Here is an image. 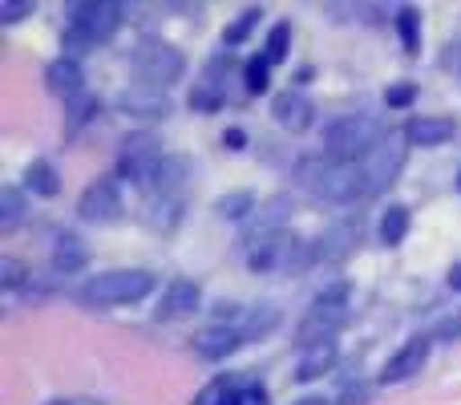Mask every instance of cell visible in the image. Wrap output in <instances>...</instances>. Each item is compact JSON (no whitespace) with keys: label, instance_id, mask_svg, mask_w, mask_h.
Wrapping results in <instances>:
<instances>
[{"label":"cell","instance_id":"1","mask_svg":"<svg viewBox=\"0 0 461 405\" xmlns=\"http://www.w3.org/2000/svg\"><path fill=\"white\" fill-rule=\"evenodd\" d=\"M295 179H300V187H308V191L324 203H352V199H365L368 195L360 162H336V159H328V154L303 159Z\"/></svg>","mask_w":461,"mask_h":405},{"label":"cell","instance_id":"2","mask_svg":"<svg viewBox=\"0 0 461 405\" xmlns=\"http://www.w3.org/2000/svg\"><path fill=\"white\" fill-rule=\"evenodd\" d=\"M384 138L381 122L368 114H344L324 130V154L336 162H360Z\"/></svg>","mask_w":461,"mask_h":405},{"label":"cell","instance_id":"3","mask_svg":"<svg viewBox=\"0 0 461 405\" xmlns=\"http://www.w3.org/2000/svg\"><path fill=\"white\" fill-rule=\"evenodd\" d=\"M154 292V276L142 268H118V272H102L94 276L86 288L77 292L81 304H94V308H110V304H134L142 296Z\"/></svg>","mask_w":461,"mask_h":405},{"label":"cell","instance_id":"4","mask_svg":"<svg viewBox=\"0 0 461 405\" xmlns=\"http://www.w3.org/2000/svg\"><path fill=\"white\" fill-rule=\"evenodd\" d=\"M122 24V8L105 5V0H89V5H73L69 8V29H65V45L69 49H94L118 32Z\"/></svg>","mask_w":461,"mask_h":405},{"label":"cell","instance_id":"5","mask_svg":"<svg viewBox=\"0 0 461 405\" xmlns=\"http://www.w3.org/2000/svg\"><path fill=\"white\" fill-rule=\"evenodd\" d=\"M348 320V284H332L316 296V304L308 308L300 325V345H320V341H336V333Z\"/></svg>","mask_w":461,"mask_h":405},{"label":"cell","instance_id":"6","mask_svg":"<svg viewBox=\"0 0 461 405\" xmlns=\"http://www.w3.org/2000/svg\"><path fill=\"white\" fill-rule=\"evenodd\" d=\"M312 260H316V247L295 239V235H287V231H279V235H271V239H263V244L251 247L255 272H303Z\"/></svg>","mask_w":461,"mask_h":405},{"label":"cell","instance_id":"7","mask_svg":"<svg viewBox=\"0 0 461 405\" xmlns=\"http://www.w3.org/2000/svg\"><path fill=\"white\" fill-rule=\"evenodd\" d=\"M134 73L142 78V86L167 89L186 73V57L167 41H146L134 49Z\"/></svg>","mask_w":461,"mask_h":405},{"label":"cell","instance_id":"8","mask_svg":"<svg viewBox=\"0 0 461 405\" xmlns=\"http://www.w3.org/2000/svg\"><path fill=\"white\" fill-rule=\"evenodd\" d=\"M405 143L401 138H393V134H384L381 143L373 146V151L360 159V170H365V183H368V195H376V191H384L389 183H397V175H401V167H405Z\"/></svg>","mask_w":461,"mask_h":405},{"label":"cell","instance_id":"9","mask_svg":"<svg viewBox=\"0 0 461 405\" xmlns=\"http://www.w3.org/2000/svg\"><path fill=\"white\" fill-rule=\"evenodd\" d=\"M122 211H126V203H122V191H118L113 179H97V183H89L86 191H81V199H77V215L86 223H97V227L118 223Z\"/></svg>","mask_w":461,"mask_h":405},{"label":"cell","instance_id":"10","mask_svg":"<svg viewBox=\"0 0 461 405\" xmlns=\"http://www.w3.org/2000/svg\"><path fill=\"white\" fill-rule=\"evenodd\" d=\"M429 349L433 341L429 336H413V341H405L397 353L389 357V365H384L381 382L384 385H397V382H409V377H417L425 369V361H429Z\"/></svg>","mask_w":461,"mask_h":405},{"label":"cell","instance_id":"11","mask_svg":"<svg viewBox=\"0 0 461 405\" xmlns=\"http://www.w3.org/2000/svg\"><path fill=\"white\" fill-rule=\"evenodd\" d=\"M271 114H276V122L284 130H292V134H303V130L312 126V114H316V106H312V97L303 94V89H284V94L271 97Z\"/></svg>","mask_w":461,"mask_h":405},{"label":"cell","instance_id":"12","mask_svg":"<svg viewBox=\"0 0 461 405\" xmlns=\"http://www.w3.org/2000/svg\"><path fill=\"white\" fill-rule=\"evenodd\" d=\"M118 110L130 114V118L154 122V118H167L170 114V97L162 94V89H154V86H130V89H122L118 94Z\"/></svg>","mask_w":461,"mask_h":405},{"label":"cell","instance_id":"13","mask_svg":"<svg viewBox=\"0 0 461 405\" xmlns=\"http://www.w3.org/2000/svg\"><path fill=\"white\" fill-rule=\"evenodd\" d=\"M203 304V288L199 280H170L167 292H162V304H158V320H178V317H191V312H199Z\"/></svg>","mask_w":461,"mask_h":405},{"label":"cell","instance_id":"14","mask_svg":"<svg viewBox=\"0 0 461 405\" xmlns=\"http://www.w3.org/2000/svg\"><path fill=\"white\" fill-rule=\"evenodd\" d=\"M287 195H276L271 203H263L259 211L251 215V223H247V231H243V244L247 247H255V244H263V239H271V235H279L284 231V223H287Z\"/></svg>","mask_w":461,"mask_h":405},{"label":"cell","instance_id":"15","mask_svg":"<svg viewBox=\"0 0 461 405\" xmlns=\"http://www.w3.org/2000/svg\"><path fill=\"white\" fill-rule=\"evenodd\" d=\"M45 86H49V94L73 102V97L86 94V69H81L77 57H57V61L45 69Z\"/></svg>","mask_w":461,"mask_h":405},{"label":"cell","instance_id":"16","mask_svg":"<svg viewBox=\"0 0 461 405\" xmlns=\"http://www.w3.org/2000/svg\"><path fill=\"white\" fill-rule=\"evenodd\" d=\"M457 134V122L446 114H421L405 126V143L409 146H446Z\"/></svg>","mask_w":461,"mask_h":405},{"label":"cell","instance_id":"17","mask_svg":"<svg viewBox=\"0 0 461 405\" xmlns=\"http://www.w3.org/2000/svg\"><path fill=\"white\" fill-rule=\"evenodd\" d=\"M243 345V336H239L235 325H215V328H203L199 336H194V353H199L203 361H223L230 353Z\"/></svg>","mask_w":461,"mask_h":405},{"label":"cell","instance_id":"18","mask_svg":"<svg viewBox=\"0 0 461 405\" xmlns=\"http://www.w3.org/2000/svg\"><path fill=\"white\" fill-rule=\"evenodd\" d=\"M336 357H340V345L336 341H320V345H308L295 361V382H316V377L332 373Z\"/></svg>","mask_w":461,"mask_h":405},{"label":"cell","instance_id":"19","mask_svg":"<svg viewBox=\"0 0 461 405\" xmlns=\"http://www.w3.org/2000/svg\"><path fill=\"white\" fill-rule=\"evenodd\" d=\"M183 215V199L178 195H146V223L154 231H170Z\"/></svg>","mask_w":461,"mask_h":405},{"label":"cell","instance_id":"20","mask_svg":"<svg viewBox=\"0 0 461 405\" xmlns=\"http://www.w3.org/2000/svg\"><path fill=\"white\" fill-rule=\"evenodd\" d=\"M89 263V247L81 244L77 235H61L53 244V268L57 272H65V276H69V272H81Z\"/></svg>","mask_w":461,"mask_h":405},{"label":"cell","instance_id":"21","mask_svg":"<svg viewBox=\"0 0 461 405\" xmlns=\"http://www.w3.org/2000/svg\"><path fill=\"white\" fill-rule=\"evenodd\" d=\"M357 239H360V219L357 223H340V227H332L324 239H320L316 260H340V255L348 252Z\"/></svg>","mask_w":461,"mask_h":405},{"label":"cell","instance_id":"22","mask_svg":"<svg viewBox=\"0 0 461 405\" xmlns=\"http://www.w3.org/2000/svg\"><path fill=\"white\" fill-rule=\"evenodd\" d=\"M276 325H279V308L276 304H259V308L243 312V320H239V336H243V341H255V336H267Z\"/></svg>","mask_w":461,"mask_h":405},{"label":"cell","instance_id":"23","mask_svg":"<svg viewBox=\"0 0 461 405\" xmlns=\"http://www.w3.org/2000/svg\"><path fill=\"white\" fill-rule=\"evenodd\" d=\"M405 235H409V207L405 203H393L389 211L381 215V244L384 247H397V244H405Z\"/></svg>","mask_w":461,"mask_h":405},{"label":"cell","instance_id":"24","mask_svg":"<svg viewBox=\"0 0 461 405\" xmlns=\"http://www.w3.org/2000/svg\"><path fill=\"white\" fill-rule=\"evenodd\" d=\"M24 187H29L32 195H45V199H53V195L61 191V183H57V170L49 167L45 159H37V162H29V167H24Z\"/></svg>","mask_w":461,"mask_h":405},{"label":"cell","instance_id":"25","mask_svg":"<svg viewBox=\"0 0 461 405\" xmlns=\"http://www.w3.org/2000/svg\"><path fill=\"white\" fill-rule=\"evenodd\" d=\"M24 219V195L16 187H0V231H13Z\"/></svg>","mask_w":461,"mask_h":405},{"label":"cell","instance_id":"26","mask_svg":"<svg viewBox=\"0 0 461 405\" xmlns=\"http://www.w3.org/2000/svg\"><path fill=\"white\" fill-rule=\"evenodd\" d=\"M397 32H401L405 53H421V16H417V8H401L397 13Z\"/></svg>","mask_w":461,"mask_h":405},{"label":"cell","instance_id":"27","mask_svg":"<svg viewBox=\"0 0 461 405\" xmlns=\"http://www.w3.org/2000/svg\"><path fill=\"white\" fill-rule=\"evenodd\" d=\"M255 211V195L251 191H230L223 199H215V215L219 219H243Z\"/></svg>","mask_w":461,"mask_h":405},{"label":"cell","instance_id":"28","mask_svg":"<svg viewBox=\"0 0 461 405\" xmlns=\"http://www.w3.org/2000/svg\"><path fill=\"white\" fill-rule=\"evenodd\" d=\"M29 280H32V272L24 268L21 260H13V255L0 260V288H5V292H16V288H24Z\"/></svg>","mask_w":461,"mask_h":405},{"label":"cell","instance_id":"29","mask_svg":"<svg viewBox=\"0 0 461 405\" xmlns=\"http://www.w3.org/2000/svg\"><path fill=\"white\" fill-rule=\"evenodd\" d=\"M97 114H102V102H97L94 94L73 97V102H69V130H77V126H86V122H94Z\"/></svg>","mask_w":461,"mask_h":405},{"label":"cell","instance_id":"30","mask_svg":"<svg viewBox=\"0 0 461 405\" xmlns=\"http://www.w3.org/2000/svg\"><path fill=\"white\" fill-rule=\"evenodd\" d=\"M287 45H292V24H276V29L267 32V45H263V57H267L271 65L284 61V57H287Z\"/></svg>","mask_w":461,"mask_h":405},{"label":"cell","instance_id":"31","mask_svg":"<svg viewBox=\"0 0 461 405\" xmlns=\"http://www.w3.org/2000/svg\"><path fill=\"white\" fill-rule=\"evenodd\" d=\"M267 57H251V61H247V89H251V94H263V89H267Z\"/></svg>","mask_w":461,"mask_h":405},{"label":"cell","instance_id":"32","mask_svg":"<svg viewBox=\"0 0 461 405\" xmlns=\"http://www.w3.org/2000/svg\"><path fill=\"white\" fill-rule=\"evenodd\" d=\"M24 16H32V0H5V5H0V21L5 24H16V21H24Z\"/></svg>","mask_w":461,"mask_h":405},{"label":"cell","instance_id":"33","mask_svg":"<svg viewBox=\"0 0 461 405\" xmlns=\"http://www.w3.org/2000/svg\"><path fill=\"white\" fill-rule=\"evenodd\" d=\"M259 16H263L259 8H247V13H243V21H239L235 29H227V32H223V41H227V45H239V41H243L247 32H251V24L259 21Z\"/></svg>","mask_w":461,"mask_h":405},{"label":"cell","instance_id":"34","mask_svg":"<svg viewBox=\"0 0 461 405\" xmlns=\"http://www.w3.org/2000/svg\"><path fill=\"white\" fill-rule=\"evenodd\" d=\"M223 405H267V398H263V390H259V385H247V390L227 393Z\"/></svg>","mask_w":461,"mask_h":405},{"label":"cell","instance_id":"35","mask_svg":"<svg viewBox=\"0 0 461 405\" xmlns=\"http://www.w3.org/2000/svg\"><path fill=\"white\" fill-rule=\"evenodd\" d=\"M368 401V385H360V382H348L340 390V398H336V405H365Z\"/></svg>","mask_w":461,"mask_h":405},{"label":"cell","instance_id":"36","mask_svg":"<svg viewBox=\"0 0 461 405\" xmlns=\"http://www.w3.org/2000/svg\"><path fill=\"white\" fill-rule=\"evenodd\" d=\"M384 102L389 106H409L413 102V86H393L389 94H384Z\"/></svg>","mask_w":461,"mask_h":405},{"label":"cell","instance_id":"37","mask_svg":"<svg viewBox=\"0 0 461 405\" xmlns=\"http://www.w3.org/2000/svg\"><path fill=\"white\" fill-rule=\"evenodd\" d=\"M223 143L230 146V151H239V143H243V130H227V134H223Z\"/></svg>","mask_w":461,"mask_h":405},{"label":"cell","instance_id":"38","mask_svg":"<svg viewBox=\"0 0 461 405\" xmlns=\"http://www.w3.org/2000/svg\"><path fill=\"white\" fill-rule=\"evenodd\" d=\"M446 284H449V288H457V292H461V263H454V268H449Z\"/></svg>","mask_w":461,"mask_h":405},{"label":"cell","instance_id":"39","mask_svg":"<svg viewBox=\"0 0 461 405\" xmlns=\"http://www.w3.org/2000/svg\"><path fill=\"white\" fill-rule=\"evenodd\" d=\"M49 405H73V401H49Z\"/></svg>","mask_w":461,"mask_h":405},{"label":"cell","instance_id":"40","mask_svg":"<svg viewBox=\"0 0 461 405\" xmlns=\"http://www.w3.org/2000/svg\"><path fill=\"white\" fill-rule=\"evenodd\" d=\"M73 405H94V401H73Z\"/></svg>","mask_w":461,"mask_h":405},{"label":"cell","instance_id":"41","mask_svg":"<svg viewBox=\"0 0 461 405\" xmlns=\"http://www.w3.org/2000/svg\"><path fill=\"white\" fill-rule=\"evenodd\" d=\"M457 187H461V175H457Z\"/></svg>","mask_w":461,"mask_h":405}]
</instances>
